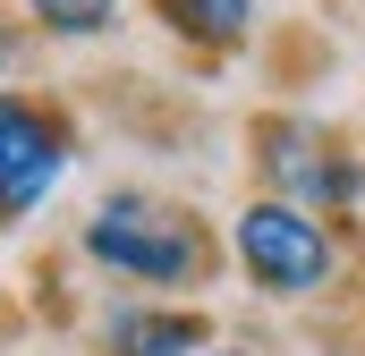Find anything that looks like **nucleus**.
<instances>
[{"label":"nucleus","instance_id":"obj_7","mask_svg":"<svg viewBox=\"0 0 365 356\" xmlns=\"http://www.w3.org/2000/svg\"><path fill=\"white\" fill-rule=\"evenodd\" d=\"M0 68H9V26H0Z\"/></svg>","mask_w":365,"mask_h":356},{"label":"nucleus","instance_id":"obj_8","mask_svg":"<svg viewBox=\"0 0 365 356\" xmlns=\"http://www.w3.org/2000/svg\"><path fill=\"white\" fill-rule=\"evenodd\" d=\"M212 356H247V348H212Z\"/></svg>","mask_w":365,"mask_h":356},{"label":"nucleus","instance_id":"obj_1","mask_svg":"<svg viewBox=\"0 0 365 356\" xmlns=\"http://www.w3.org/2000/svg\"><path fill=\"white\" fill-rule=\"evenodd\" d=\"M86 255L128 280H195L204 263V238L195 221L170 212V204H145V195H110L102 212L86 221Z\"/></svg>","mask_w":365,"mask_h":356},{"label":"nucleus","instance_id":"obj_4","mask_svg":"<svg viewBox=\"0 0 365 356\" xmlns=\"http://www.w3.org/2000/svg\"><path fill=\"white\" fill-rule=\"evenodd\" d=\"M195 340H204V323H187V314H110L119 356H187Z\"/></svg>","mask_w":365,"mask_h":356},{"label":"nucleus","instance_id":"obj_3","mask_svg":"<svg viewBox=\"0 0 365 356\" xmlns=\"http://www.w3.org/2000/svg\"><path fill=\"white\" fill-rule=\"evenodd\" d=\"M68 170V153H60V127L34 110V102H17V93H0V212L17 221V212H34L51 187Z\"/></svg>","mask_w":365,"mask_h":356},{"label":"nucleus","instance_id":"obj_6","mask_svg":"<svg viewBox=\"0 0 365 356\" xmlns=\"http://www.w3.org/2000/svg\"><path fill=\"white\" fill-rule=\"evenodd\" d=\"M34 17L51 34H93V26H110V0H34Z\"/></svg>","mask_w":365,"mask_h":356},{"label":"nucleus","instance_id":"obj_2","mask_svg":"<svg viewBox=\"0 0 365 356\" xmlns=\"http://www.w3.org/2000/svg\"><path fill=\"white\" fill-rule=\"evenodd\" d=\"M238 255H247V271H255L264 288H280V297L331 280V238H323L297 204H280V195L238 212Z\"/></svg>","mask_w":365,"mask_h":356},{"label":"nucleus","instance_id":"obj_5","mask_svg":"<svg viewBox=\"0 0 365 356\" xmlns=\"http://www.w3.org/2000/svg\"><path fill=\"white\" fill-rule=\"evenodd\" d=\"M162 17L179 34H195V43H230V34H247L255 0H162Z\"/></svg>","mask_w":365,"mask_h":356}]
</instances>
